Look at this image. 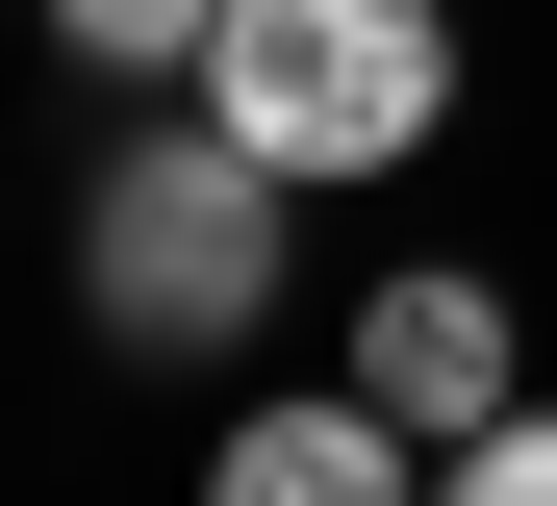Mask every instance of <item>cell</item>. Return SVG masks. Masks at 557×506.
I'll return each mask as SVG.
<instances>
[{"label":"cell","mask_w":557,"mask_h":506,"mask_svg":"<svg viewBox=\"0 0 557 506\" xmlns=\"http://www.w3.org/2000/svg\"><path fill=\"white\" fill-rule=\"evenodd\" d=\"M203 506H431V456H406V405H253Z\"/></svg>","instance_id":"obj_4"},{"label":"cell","mask_w":557,"mask_h":506,"mask_svg":"<svg viewBox=\"0 0 557 506\" xmlns=\"http://www.w3.org/2000/svg\"><path fill=\"white\" fill-rule=\"evenodd\" d=\"M355 405H406L431 456L507 431V304H482V279H381V304H355Z\"/></svg>","instance_id":"obj_3"},{"label":"cell","mask_w":557,"mask_h":506,"mask_svg":"<svg viewBox=\"0 0 557 506\" xmlns=\"http://www.w3.org/2000/svg\"><path fill=\"white\" fill-rule=\"evenodd\" d=\"M76 304H102L127 355H228L253 304H278V177L228 127H152L102 202H76Z\"/></svg>","instance_id":"obj_2"},{"label":"cell","mask_w":557,"mask_h":506,"mask_svg":"<svg viewBox=\"0 0 557 506\" xmlns=\"http://www.w3.org/2000/svg\"><path fill=\"white\" fill-rule=\"evenodd\" d=\"M51 26H76V51H127V76H203V26H228V0H51Z\"/></svg>","instance_id":"obj_6"},{"label":"cell","mask_w":557,"mask_h":506,"mask_svg":"<svg viewBox=\"0 0 557 506\" xmlns=\"http://www.w3.org/2000/svg\"><path fill=\"white\" fill-rule=\"evenodd\" d=\"M431 101H456L431 0H228L203 26V127L253 177H381V152H431Z\"/></svg>","instance_id":"obj_1"},{"label":"cell","mask_w":557,"mask_h":506,"mask_svg":"<svg viewBox=\"0 0 557 506\" xmlns=\"http://www.w3.org/2000/svg\"><path fill=\"white\" fill-rule=\"evenodd\" d=\"M431 506H557V405H507V431H456V456H431Z\"/></svg>","instance_id":"obj_5"}]
</instances>
